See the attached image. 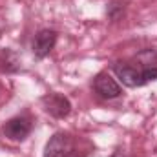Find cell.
Wrapping results in <instances>:
<instances>
[{"label":"cell","mask_w":157,"mask_h":157,"mask_svg":"<svg viewBox=\"0 0 157 157\" xmlns=\"http://www.w3.org/2000/svg\"><path fill=\"white\" fill-rule=\"evenodd\" d=\"M75 148H73V139L68 133H55L44 148V157H73Z\"/></svg>","instance_id":"cell-2"},{"label":"cell","mask_w":157,"mask_h":157,"mask_svg":"<svg viewBox=\"0 0 157 157\" xmlns=\"http://www.w3.org/2000/svg\"><path fill=\"white\" fill-rule=\"evenodd\" d=\"M2 133L4 137H7L9 141H24L29 133H31V119L22 115V117H13L9 119L4 126H2Z\"/></svg>","instance_id":"cell-3"},{"label":"cell","mask_w":157,"mask_h":157,"mask_svg":"<svg viewBox=\"0 0 157 157\" xmlns=\"http://www.w3.org/2000/svg\"><path fill=\"white\" fill-rule=\"evenodd\" d=\"M93 88L102 99H117L122 93L119 82L110 73H99L93 80Z\"/></svg>","instance_id":"cell-5"},{"label":"cell","mask_w":157,"mask_h":157,"mask_svg":"<svg viewBox=\"0 0 157 157\" xmlns=\"http://www.w3.org/2000/svg\"><path fill=\"white\" fill-rule=\"evenodd\" d=\"M113 71L128 88H141L157 78V51L143 49L128 62H113Z\"/></svg>","instance_id":"cell-1"},{"label":"cell","mask_w":157,"mask_h":157,"mask_svg":"<svg viewBox=\"0 0 157 157\" xmlns=\"http://www.w3.org/2000/svg\"><path fill=\"white\" fill-rule=\"evenodd\" d=\"M112 157H124V155H122L121 152H115V154H113V155H112Z\"/></svg>","instance_id":"cell-7"},{"label":"cell","mask_w":157,"mask_h":157,"mask_svg":"<svg viewBox=\"0 0 157 157\" xmlns=\"http://www.w3.org/2000/svg\"><path fill=\"white\" fill-rule=\"evenodd\" d=\"M57 44V31L53 29H40L33 40V55L37 59H44L51 53Z\"/></svg>","instance_id":"cell-6"},{"label":"cell","mask_w":157,"mask_h":157,"mask_svg":"<svg viewBox=\"0 0 157 157\" xmlns=\"http://www.w3.org/2000/svg\"><path fill=\"white\" fill-rule=\"evenodd\" d=\"M42 106H44V110L49 115H53V117H57V119L68 117L70 112H71L70 99L64 97V95H60V93H49V95L42 97Z\"/></svg>","instance_id":"cell-4"}]
</instances>
